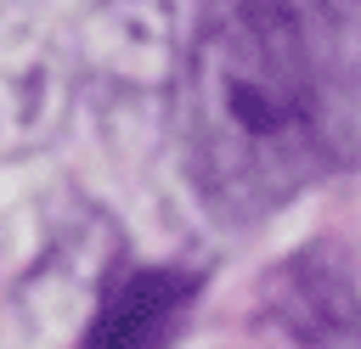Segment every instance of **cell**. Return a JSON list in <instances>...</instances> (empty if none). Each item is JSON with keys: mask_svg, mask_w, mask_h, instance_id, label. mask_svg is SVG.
<instances>
[{"mask_svg": "<svg viewBox=\"0 0 361 349\" xmlns=\"http://www.w3.org/2000/svg\"><path fill=\"white\" fill-rule=\"evenodd\" d=\"M265 326L271 349H361V304L316 253H299L276 270L265 293Z\"/></svg>", "mask_w": 361, "mask_h": 349, "instance_id": "cell-4", "label": "cell"}, {"mask_svg": "<svg viewBox=\"0 0 361 349\" xmlns=\"http://www.w3.org/2000/svg\"><path fill=\"white\" fill-rule=\"evenodd\" d=\"M73 56L34 6L0 0V163L45 146L73 101Z\"/></svg>", "mask_w": 361, "mask_h": 349, "instance_id": "cell-3", "label": "cell"}, {"mask_svg": "<svg viewBox=\"0 0 361 349\" xmlns=\"http://www.w3.org/2000/svg\"><path fill=\"white\" fill-rule=\"evenodd\" d=\"M192 293H197V276L192 270H169V265L124 270L96 298L79 349H164L175 338Z\"/></svg>", "mask_w": 361, "mask_h": 349, "instance_id": "cell-5", "label": "cell"}, {"mask_svg": "<svg viewBox=\"0 0 361 349\" xmlns=\"http://www.w3.org/2000/svg\"><path fill=\"white\" fill-rule=\"evenodd\" d=\"M186 163L226 225L361 163V0H197L180 62Z\"/></svg>", "mask_w": 361, "mask_h": 349, "instance_id": "cell-1", "label": "cell"}, {"mask_svg": "<svg viewBox=\"0 0 361 349\" xmlns=\"http://www.w3.org/2000/svg\"><path fill=\"white\" fill-rule=\"evenodd\" d=\"M68 56L107 96H164L186 62L169 0H90L68 34Z\"/></svg>", "mask_w": 361, "mask_h": 349, "instance_id": "cell-2", "label": "cell"}]
</instances>
